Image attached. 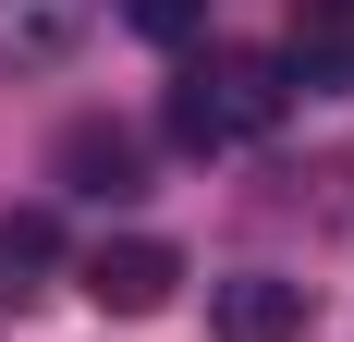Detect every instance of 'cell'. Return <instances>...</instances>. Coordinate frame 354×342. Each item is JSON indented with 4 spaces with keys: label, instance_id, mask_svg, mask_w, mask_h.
Returning <instances> with one entry per match:
<instances>
[{
    "label": "cell",
    "instance_id": "cell-1",
    "mask_svg": "<svg viewBox=\"0 0 354 342\" xmlns=\"http://www.w3.org/2000/svg\"><path fill=\"white\" fill-rule=\"evenodd\" d=\"M281 110H293V73L269 62V49H196V62L171 73V147H196V159L257 147Z\"/></svg>",
    "mask_w": 354,
    "mask_h": 342
},
{
    "label": "cell",
    "instance_id": "cell-2",
    "mask_svg": "<svg viewBox=\"0 0 354 342\" xmlns=\"http://www.w3.org/2000/svg\"><path fill=\"white\" fill-rule=\"evenodd\" d=\"M306 330H318V294L306 281H281V269L208 281V342H306Z\"/></svg>",
    "mask_w": 354,
    "mask_h": 342
},
{
    "label": "cell",
    "instance_id": "cell-3",
    "mask_svg": "<svg viewBox=\"0 0 354 342\" xmlns=\"http://www.w3.org/2000/svg\"><path fill=\"white\" fill-rule=\"evenodd\" d=\"M171 294H183V257L159 233H122V244L86 257V306H98V318H159Z\"/></svg>",
    "mask_w": 354,
    "mask_h": 342
},
{
    "label": "cell",
    "instance_id": "cell-4",
    "mask_svg": "<svg viewBox=\"0 0 354 342\" xmlns=\"http://www.w3.org/2000/svg\"><path fill=\"white\" fill-rule=\"evenodd\" d=\"M86 25H98V0H0V73H49L86 49Z\"/></svg>",
    "mask_w": 354,
    "mask_h": 342
},
{
    "label": "cell",
    "instance_id": "cell-5",
    "mask_svg": "<svg viewBox=\"0 0 354 342\" xmlns=\"http://www.w3.org/2000/svg\"><path fill=\"white\" fill-rule=\"evenodd\" d=\"M62 183H73V196H135V183H147V147L122 135V123H73V135H62Z\"/></svg>",
    "mask_w": 354,
    "mask_h": 342
},
{
    "label": "cell",
    "instance_id": "cell-6",
    "mask_svg": "<svg viewBox=\"0 0 354 342\" xmlns=\"http://www.w3.org/2000/svg\"><path fill=\"white\" fill-rule=\"evenodd\" d=\"M306 86H354V0H293V62Z\"/></svg>",
    "mask_w": 354,
    "mask_h": 342
},
{
    "label": "cell",
    "instance_id": "cell-7",
    "mask_svg": "<svg viewBox=\"0 0 354 342\" xmlns=\"http://www.w3.org/2000/svg\"><path fill=\"white\" fill-rule=\"evenodd\" d=\"M49 257H62L49 208H12V220H0V306H37V294H49Z\"/></svg>",
    "mask_w": 354,
    "mask_h": 342
},
{
    "label": "cell",
    "instance_id": "cell-8",
    "mask_svg": "<svg viewBox=\"0 0 354 342\" xmlns=\"http://www.w3.org/2000/svg\"><path fill=\"white\" fill-rule=\"evenodd\" d=\"M122 25H135V37H196L208 0H122Z\"/></svg>",
    "mask_w": 354,
    "mask_h": 342
}]
</instances>
